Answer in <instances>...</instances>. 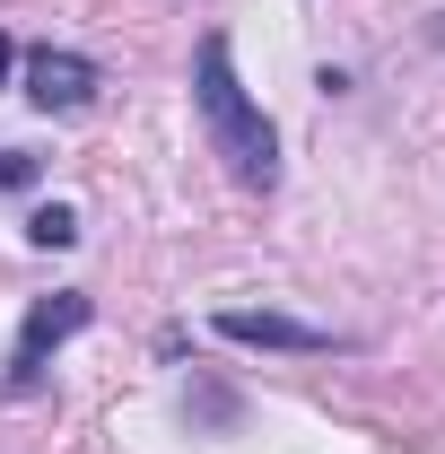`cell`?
<instances>
[{
	"instance_id": "6da1fadb",
	"label": "cell",
	"mask_w": 445,
	"mask_h": 454,
	"mask_svg": "<svg viewBox=\"0 0 445 454\" xmlns=\"http://www.w3.org/2000/svg\"><path fill=\"white\" fill-rule=\"evenodd\" d=\"M192 97H201V122H210V149L227 158L236 184H254V192H271L279 175V140L262 106L236 88V53H227V35H201V53H192Z\"/></svg>"
},
{
	"instance_id": "277c9868",
	"label": "cell",
	"mask_w": 445,
	"mask_h": 454,
	"mask_svg": "<svg viewBox=\"0 0 445 454\" xmlns=\"http://www.w3.org/2000/svg\"><path fill=\"white\" fill-rule=\"evenodd\" d=\"M227 340H262V349H332V333L315 324H288V315H219Z\"/></svg>"
},
{
	"instance_id": "5b68a950",
	"label": "cell",
	"mask_w": 445,
	"mask_h": 454,
	"mask_svg": "<svg viewBox=\"0 0 445 454\" xmlns=\"http://www.w3.org/2000/svg\"><path fill=\"white\" fill-rule=\"evenodd\" d=\"M27 245H44V254H61V245H79V219H70L61 201H44V210L27 219Z\"/></svg>"
},
{
	"instance_id": "7a4b0ae2",
	"label": "cell",
	"mask_w": 445,
	"mask_h": 454,
	"mask_svg": "<svg viewBox=\"0 0 445 454\" xmlns=\"http://www.w3.org/2000/svg\"><path fill=\"white\" fill-rule=\"evenodd\" d=\"M79 324H88V297H79V288H70V297H44V306L27 315V333H18L9 385H18V394H27V385H44V358H53V349H61L70 333H79Z\"/></svg>"
},
{
	"instance_id": "8992f818",
	"label": "cell",
	"mask_w": 445,
	"mask_h": 454,
	"mask_svg": "<svg viewBox=\"0 0 445 454\" xmlns=\"http://www.w3.org/2000/svg\"><path fill=\"white\" fill-rule=\"evenodd\" d=\"M35 184V158H18V149H0V192H27Z\"/></svg>"
},
{
	"instance_id": "52a82bcc",
	"label": "cell",
	"mask_w": 445,
	"mask_h": 454,
	"mask_svg": "<svg viewBox=\"0 0 445 454\" xmlns=\"http://www.w3.org/2000/svg\"><path fill=\"white\" fill-rule=\"evenodd\" d=\"M0 79H9V35H0Z\"/></svg>"
},
{
	"instance_id": "3957f363",
	"label": "cell",
	"mask_w": 445,
	"mask_h": 454,
	"mask_svg": "<svg viewBox=\"0 0 445 454\" xmlns=\"http://www.w3.org/2000/svg\"><path fill=\"white\" fill-rule=\"evenodd\" d=\"M27 97H35L44 114H79L88 97H97V61H79V53H53V44H44V53L27 61Z\"/></svg>"
}]
</instances>
